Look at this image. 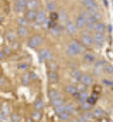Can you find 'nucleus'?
<instances>
[{
  "label": "nucleus",
  "mask_w": 113,
  "mask_h": 122,
  "mask_svg": "<svg viewBox=\"0 0 113 122\" xmlns=\"http://www.w3.org/2000/svg\"><path fill=\"white\" fill-rule=\"evenodd\" d=\"M81 51H82V46L78 41L72 40L68 43V46H66V54L68 56H78Z\"/></svg>",
  "instance_id": "nucleus-1"
},
{
  "label": "nucleus",
  "mask_w": 113,
  "mask_h": 122,
  "mask_svg": "<svg viewBox=\"0 0 113 122\" xmlns=\"http://www.w3.org/2000/svg\"><path fill=\"white\" fill-rule=\"evenodd\" d=\"M55 112H56V115L59 117V119L61 121H66L68 118H69V112L66 111V108H65V104L64 105H61V107H56L55 108Z\"/></svg>",
  "instance_id": "nucleus-2"
},
{
  "label": "nucleus",
  "mask_w": 113,
  "mask_h": 122,
  "mask_svg": "<svg viewBox=\"0 0 113 122\" xmlns=\"http://www.w3.org/2000/svg\"><path fill=\"white\" fill-rule=\"evenodd\" d=\"M81 41H82V44L86 46V47H90L92 44H95L93 43V36L90 33H88V31H85L84 34L81 36Z\"/></svg>",
  "instance_id": "nucleus-3"
},
{
  "label": "nucleus",
  "mask_w": 113,
  "mask_h": 122,
  "mask_svg": "<svg viewBox=\"0 0 113 122\" xmlns=\"http://www.w3.org/2000/svg\"><path fill=\"white\" fill-rule=\"evenodd\" d=\"M86 13H81L78 17H76V20H75V26H76V29H85L86 27Z\"/></svg>",
  "instance_id": "nucleus-4"
},
{
  "label": "nucleus",
  "mask_w": 113,
  "mask_h": 122,
  "mask_svg": "<svg viewBox=\"0 0 113 122\" xmlns=\"http://www.w3.org/2000/svg\"><path fill=\"white\" fill-rule=\"evenodd\" d=\"M41 43H42V37L41 36H33L28 40V47L30 48H37V47H40Z\"/></svg>",
  "instance_id": "nucleus-5"
},
{
  "label": "nucleus",
  "mask_w": 113,
  "mask_h": 122,
  "mask_svg": "<svg viewBox=\"0 0 113 122\" xmlns=\"http://www.w3.org/2000/svg\"><path fill=\"white\" fill-rule=\"evenodd\" d=\"M106 65V61L105 60H98L93 62V71L96 75H99L100 72H103V67Z\"/></svg>",
  "instance_id": "nucleus-6"
},
{
  "label": "nucleus",
  "mask_w": 113,
  "mask_h": 122,
  "mask_svg": "<svg viewBox=\"0 0 113 122\" xmlns=\"http://www.w3.org/2000/svg\"><path fill=\"white\" fill-rule=\"evenodd\" d=\"M26 9H27V1L26 0H16V3H14V11L23 13Z\"/></svg>",
  "instance_id": "nucleus-7"
},
{
  "label": "nucleus",
  "mask_w": 113,
  "mask_h": 122,
  "mask_svg": "<svg viewBox=\"0 0 113 122\" xmlns=\"http://www.w3.org/2000/svg\"><path fill=\"white\" fill-rule=\"evenodd\" d=\"M93 43H95L96 46L102 47V46H103V43H105V34H103V33H95Z\"/></svg>",
  "instance_id": "nucleus-8"
},
{
  "label": "nucleus",
  "mask_w": 113,
  "mask_h": 122,
  "mask_svg": "<svg viewBox=\"0 0 113 122\" xmlns=\"http://www.w3.org/2000/svg\"><path fill=\"white\" fill-rule=\"evenodd\" d=\"M51 58H52V56H51V51L50 50H41L40 51V60L41 61H51Z\"/></svg>",
  "instance_id": "nucleus-9"
},
{
  "label": "nucleus",
  "mask_w": 113,
  "mask_h": 122,
  "mask_svg": "<svg viewBox=\"0 0 113 122\" xmlns=\"http://www.w3.org/2000/svg\"><path fill=\"white\" fill-rule=\"evenodd\" d=\"M35 23H37V24H45V11H42V10L37 11Z\"/></svg>",
  "instance_id": "nucleus-10"
},
{
  "label": "nucleus",
  "mask_w": 113,
  "mask_h": 122,
  "mask_svg": "<svg viewBox=\"0 0 113 122\" xmlns=\"http://www.w3.org/2000/svg\"><path fill=\"white\" fill-rule=\"evenodd\" d=\"M103 117H105V112L100 108H95L92 111V118H95V119H103Z\"/></svg>",
  "instance_id": "nucleus-11"
},
{
  "label": "nucleus",
  "mask_w": 113,
  "mask_h": 122,
  "mask_svg": "<svg viewBox=\"0 0 113 122\" xmlns=\"http://www.w3.org/2000/svg\"><path fill=\"white\" fill-rule=\"evenodd\" d=\"M79 82H82V84H85L86 87H89V85H92V84H93V80H92V77H90V75H86V74H84V75L81 77Z\"/></svg>",
  "instance_id": "nucleus-12"
},
{
  "label": "nucleus",
  "mask_w": 113,
  "mask_h": 122,
  "mask_svg": "<svg viewBox=\"0 0 113 122\" xmlns=\"http://www.w3.org/2000/svg\"><path fill=\"white\" fill-rule=\"evenodd\" d=\"M24 17L27 19V21H35V17H37V11H35V10H27Z\"/></svg>",
  "instance_id": "nucleus-13"
},
{
  "label": "nucleus",
  "mask_w": 113,
  "mask_h": 122,
  "mask_svg": "<svg viewBox=\"0 0 113 122\" xmlns=\"http://www.w3.org/2000/svg\"><path fill=\"white\" fill-rule=\"evenodd\" d=\"M76 101H78V104H82V102H86L88 101V92H78L76 94Z\"/></svg>",
  "instance_id": "nucleus-14"
},
{
  "label": "nucleus",
  "mask_w": 113,
  "mask_h": 122,
  "mask_svg": "<svg viewBox=\"0 0 113 122\" xmlns=\"http://www.w3.org/2000/svg\"><path fill=\"white\" fill-rule=\"evenodd\" d=\"M93 31H95V33H103V31H105V24H103L102 21H96V23L93 24Z\"/></svg>",
  "instance_id": "nucleus-15"
},
{
  "label": "nucleus",
  "mask_w": 113,
  "mask_h": 122,
  "mask_svg": "<svg viewBox=\"0 0 113 122\" xmlns=\"http://www.w3.org/2000/svg\"><path fill=\"white\" fill-rule=\"evenodd\" d=\"M65 91H66L68 95H72V97H76V94H78V90H76L75 85H66L65 87Z\"/></svg>",
  "instance_id": "nucleus-16"
},
{
  "label": "nucleus",
  "mask_w": 113,
  "mask_h": 122,
  "mask_svg": "<svg viewBox=\"0 0 113 122\" xmlns=\"http://www.w3.org/2000/svg\"><path fill=\"white\" fill-rule=\"evenodd\" d=\"M0 112H1V114H4V115H7V117H10V115H11L10 105H9V104H3V105L0 107Z\"/></svg>",
  "instance_id": "nucleus-17"
},
{
  "label": "nucleus",
  "mask_w": 113,
  "mask_h": 122,
  "mask_svg": "<svg viewBox=\"0 0 113 122\" xmlns=\"http://www.w3.org/2000/svg\"><path fill=\"white\" fill-rule=\"evenodd\" d=\"M95 56L92 54V53H86L84 56V62H86V64H93L95 62Z\"/></svg>",
  "instance_id": "nucleus-18"
},
{
  "label": "nucleus",
  "mask_w": 113,
  "mask_h": 122,
  "mask_svg": "<svg viewBox=\"0 0 113 122\" xmlns=\"http://www.w3.org/2000/svg\"><path fill=\"white\" fill-rule=\"evenodd\" d=\"M66 31H68L69 34H75V33H76V26H75V23L68 21V23H66Z\"/></svg>",
  "instance_id": "nucleus-19"
},
{
  "label": "nucleus",
  "mask_w": 113,
  "mask_h": 122,
  "mask_svg": "<svg viewBox=\"0 0 113 122\" xmlns=\"http://www.w3.org/2000/svg\"><path fill=\"white\" fill-rule=\"evenodd\" d=\"M48 80H50V82L55 84L56 81H58V72L56 71H50L48 72Z\"/></svg>",
  "instance_id": "nucleus-20"
},
{
  "label": "nucleus",
  "mask_w": 113,
  "mask_h": 122,
  "mask_svg": "<svg viewBox=\"0 0 113 122\" xmlns=\"http://www.w3.org/2000/svg\"><path fill=\"white\" fill-rule=\"evenodd\" d=\"M37 7H38V0H28L27 1L28 10H37Z\"/></svg>",
  "instance_id": "nucleus-21"
},
{
  "label": "nucleus",
  "mask_w": 113,
  "mask_h": 122,
  "mask_svg": "<svg viewBox=\"0 0 113 122\" xmlns=\"http://www.w3.org/2000/svg\"><path fill=\"white\" fill-rule=\"evenodd\" d=\"M48 95H50V101L51 102H54L55 99H58V98H61L59 97V92L55 91V90H50V92H48Z\"/></svg>",
  "instance_id": "nucleus-22"
},
{
  "label": "nucleus",
  "mask_w": 113,
  "mask_h": 122,
  "mask_svg": "<svg viewBox=\"0 0 113 122\" xmlns=\"http://www.w3.org/2000/svg\"><path fill=\"white\" fill-rule=\"evenodd\" d=\"M16 37H17V34L14 33V31H7L6 33V40L9 41V43H11V41H16Z\"/></svg>",
  "instance_id": "nucleus-23"
},
{
  "label": "nucleus",
  "mask_w": 113,
  "mask_h": 122,
  "mask_svg": "<svg viewBox=\"0 0 113 122\" xmlns=\"http://www.w3.org/2000/svg\"><path fill=\"white\" fill-rule=\"evenodd\" d=\"M16 34H17L19 37H26V36H27V29L23 27V26H19V27H17V31H16Z\"/></svg>",
  "instance_id": "nucleus-24"
},
{
  "label": "nucleus",
  "mask_w": 113,
  "mask_h": 122,
  "mask_svg": "<svg viewBox=\"0 0 113 122\" xmlns=\"http://www.w3.org/2000/svg\"><path fill=\"white\" fill-rule=\"evenodd\" d=\"M31 118H33V121H34V122L40 121V119H41V112H40V111H37V109H35V111H34V112H33V115H31Z\"/></svg>",
  "instance_id": "nucleus-25"
},
{
  "label": "nucleus",
  "mask_w": 113,
  "mask_h": 122,
  "mask_svg": "<svg viewBox=\"0 0 113 122\" xmlns=\"http://www.w3.org/2000/svg\"><path fill=\"white\" fill-rule=\"evenodd\" d=\"M81 77H82L81 71H78V70H74V71H72V78H74L75 81H79V80H81Z\"/></svg>",
  "instance_id": "nucleus-26"
},
{
  "label": "nucleus",
  "mask_w": 113,
  "mask_h": 122,
  "mask_svg": "<svg viewBox=\"0 0 113 122\" xmlns=\"http://www.w3.org/2000/svg\"><path fill=\"white\" fill-rule=\"evenodd\" d=\"M34 107H35V109H37V111H41V109H42V107H44V104H42V101H41V99H35Z\"/></svg>",
  "instance_id": "nucleus-27"
},
{
  "label": "nucleus",
  "mask_w": 113,
  "mask_h": 122,
  "mask_svg": "<svg viewBox=\"0 0 113 122\" xmlns=\"http://www.w3.org/2000/svg\"><path fill=\"white\" fill-rule=\"evenodd\" d=\"M103 72H105V74H113V67L109 65V64H106V65L103 67Z\"/></svg>",
  "instance_id": "nucleus-28"
},
{
  "label": "nucleus",
  "mask_w": 113,
  "mask_h": 122,
  "mask_svg": "<svg viewBox=\"0 0 113 122\" xmlns=\"http://www.w3.org/2000/svg\"><path fill=\"white\" fill-rule=\"evenodd\" d=\"M52 104V107L54 108H56V107H61V105H64V101H62V98H58V99H55L54 102H51Z\"/></svg>",
  "instance_id": "nucleus-29"
},
{
  "label": "nucleus",
  "mask_w": 113,
  "mask_h": 122,
  "mask_svg": "<svg viewBox=\"0 0 113 122\" xmlns=\"http://www.w3.org/2000/svg\"><path fill=\"white\" fill-rule=\"evenodd\" d=\"M10 117H11V122H20V114H17V112H13Z\"/></svg>",
  "instance_id": "nucleus-30"
},
{
  "label": "nucleus",
  "mask_w": 113,
  "mask_h": 122,
  "mask_svg": "<svg viewBox=\"0 0 113 122\" xmlns=\"http://www.w3.org/2000/svg\"><path fill=\"white\" fill-rule=\"evenodd\" d=\"M17 23H19V26H23V27H24L26 23H27V19H26L24 16H23V17H19V19H17Z\"/></svg>",
  "instance_id": "nucleus-31"
},
{
  "label": "nucleus",
  "mask_w": 113,
  "mask_h": 122,
  "mask_svg": "<svg viewBox=\"0 0 113 122\" xmlns=\"http://www.w3.org/2000/svg\"><path fill=\"white\" fill-rule=\"evenodd\" d=\"M17 67H19V70H20V71H26V70L28 68V64H27V62H19V65H17Z\"/></svg>",
  "instance_id": "nucleus-32"
},
{
  "label": "nucleus",
  "mask_w": 113,
  "mask_h": 122,
  "mask_svg": "<svg viewBox=\"0 0 113 122\" xmlns=\"http://www.w3.org/2000/svg\"><path fill=\"white\" fill-rule=\"evenodd\" d=\"M76 90H78V92H85L86 91V85L82 84V82H79V84L76 85Z\"/></svg>",
  "instance_id": "nucleus-33"
},
{
  "label": "nucleus",
  "mask_w": 113,
  "mask_h": 122,
  "mask_svg": "<svg viewBox=\"0 0 113 122\" xmlns=\"http://www.w3.org/2000/svg\"><path fill=\"white\" fill-rule=\"evenodd\" d=\"M54 9H55V3L54 1H48L47 3V10L48 11H54Z\"/></svg>",
  "instance_id": "nucleus-34"
},
{
  "label": "nucleus",
  "mask_w": 113,
  "mask_h": 122,
  "mask_svg": "<svg viewBox=\"0 0 113 122\" xmlns=\"http://www.w3.org/2000/svg\"><path fill=\"white\" fill-rule=\"evenodd\" d=\"M90 107H92V105H90V104H89L88 101H86V102H82V104H81V108H82V109H85V111L90 109Z\"/></svg>",
  "instance_id": "nucleus-35"
},
{
  "label": "nucleus",
  "mask_w": 113,
  "mask_h": 122,
  "mask_svg": "<svg viewBox=\"0 0 113 122\" xmlns=\"http://www.w3.org/2000/svg\"><path fill=\"white\" fill-rule=\"evenodd\" d=\"M30 81H31V80H30V77H28V75H23V77H21V82H23L24 85H27Z\"/></svg>",
  "instance_id": "nucleus-36"
},
{
  "label": "nucleus",
  "mask_w": 113,
  "mask_h": 122,
  "mask_svg": "<svg viewBox=\"0 0 113 122\" xmlns=\"http://www.w3.org/2000/svg\"><path fill=\"white\" fill-rule=\"evenodd\" d=\"M6 121H7V115H4V114L0 112V122H6Z\"/></svg>",
  "instance_id": "nucleus-37"
},
{
  "label": "nucleus",
  "mask_w": 113,
  "mask_h": 122,
  "mask_svg": "<svg viewBox=\"0 0 113 122\" xmlns=\"http://www.w3.org/2000/svg\"><path fill=\"white\" fill-rule=\"evenodd\" d=\"M51 20H52L54 23L58 20V14H56V13H51Z\"/></svg>",
  "instance_id": "nucleus-38"
},
{
  "label": "nucleus",
  "mask_w": 113,
  "mask_h": 122,
  "mask_svg": "<svg viewBox=\"0 0 113 122\" xmlns=\"http://www.w3.org/2000/svg\"><path fill=\"white\" fill-rule=\"evenodd\" d=\"M84 117L86 118V119H88V121H89V119H92V114H90V112H85Z\"/></svg>",
  "instance_id": "nucleus-39"
},
{
  "label": "nucleus",
  "mask_w": 113,
  "mask_h": 122,
  "mask_svg": "<svg viewBox=\"0 0 113 122\" xmlns=\"http://www.w3.org/2000/svg\"><path fill=\"white\" fill-rule=\"evenodd\" d=\"M11 48H14V50L19 48V43L17 41H11Z\"/></svg>",
  "instance_id": "nucleus-40"
},
{
  "label": "nucleus",
  "mask_w": 113,
  "mask_h": 122,
  "mask_svg": "<svg viewBox=\"0 0 113 122\" xmlns=\"http://www.w3.org/2000/svg\"><path fill=\"white\" fill-rule=\"evenodd\" d=\"M78 122H88V119H86V118H85L84 115H81V117H79V118H78Z\"/></svg>",
  "instance_id": "nucleus-41"
},
{
  "label": "nucleus",
  "mask_w": 113,
  "mask_h": 122,
  "mask_svg": "<svg viewBox=\"0 0 113 122\" xmlns=\"http://www.w3.org/2000/svg\"><path fill=\"white\" fill-rule=\"evenodd\" d=\"M103 84H105V85H112L113 82H110L109 80H103Z\"/></svg>",
  "instance_id": "nucleus-42"
},
{
  "label": "nucleus",
  "mask_w": 113,
  "mask_h": 122,
  "mask_svg": "<svg viewBox=\"0 0 113 122\" xmlns=\"http://www.w3.org/2000/svg\"><path fill=\"white\" fill-rule=\"evenodd\" d=\"M4 56H6V53H4V51H0V58H3Z\"/></svg>",
  "instance_id": "nucleus-43"
},
{
  "label": "nucleus",
  "mask_w": 113,
  "mask_h": 122,
  "mask_svg": "<svg viewBox=\"0 0 113 122\" xmlns=\"http://www.w3.org/2000/svg\"><path fill=\"white\" fill-rule=\"evenodd\" d=\"M27 122H34V121H33V118H30V119H27Z\"/></svg>",
  "instance_id": "nucleus-44"
},
{
  "label": "nucleus",
  "mask_w": 113,
  "mask_h": 122,
  "mask_svg": "<svg viewBox=\"0 0 113 122\" xmlns=\"http://www.w3.org/2000/svg\"><path fill=\"white\" fill-rule=\"evenodd\" d=\"M1 21H3V17H1V16H0V23H1Z\"/></svg>",
  "instance_id": "nucleus-45"
},
{
  "label": "nucleus",
  "mask_w": 113,
  "mask_h": 122,
  "mask_svg": "<svg viewBox=\"0 0 113 122\" xmlns=\"http://www.w3.org/2000/svg\"><path fill=\"white\" fill-rule=\"evenodd\" d=\"M1 75H3V72H1V70H0V78H1Z\"/></svg>",
  "instance_id": "nucleus-46"
},
{
  "label": "nucleus",
  "mask_w": 113,
  "mask_h": 122,
  "mask_svg": "<svg viewBox=\"0 0 113 122\" xmlns=\"http://www.w3.org/2000/svg\"><path fill=\"white\" fill-rule=\"evenodd\" d=\"M81 1H82V3H84V1H85V0H81Z\"/></svg>",
  "instance_id": "nucleus-47"
},
{
  "label": "nucleus",
  "mask_w": 113,
  "mask_h": 122,
  "mask_svg": "<svg viewBox=\"0 0 113 122\" xmlns=\"http://www.w3.org/2000/svg\"><path fill=\"white\" fill-rule=\"evenodd\" d=\"M103 122H109V121H103Z\"/></svg>",
  "instance_id": "nucleus-48"
},
{
  "label": "nucleus",
  "mask_w": 113,
  "mask_h": 122,
  "mask_svg": "<svg viewBox=\"0 0 113 122\" xmlns=\"http://www.w3.org/2000/svg\"><path fill=\"white\" fill-rule=\"evenodd\" d=\"M47 1H51V0H47Z\"/></svg>",
  "instance_id": "nucleus-49"
}]
</instances>
